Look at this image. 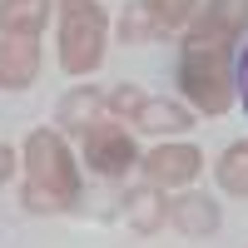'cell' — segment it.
I'll return each instance as SVG.
<instances>
[{
	"label": "cell",
	"mask_w": 248,
	"mask_h": 248,
	"mask_svg": "<svg viewBox=\"0 0 248 248\" xmlns=\"http://www.w3.org/2000/svg\"><path fill=\"white\" fill-rule=\"evenodd\" d=\"M25 189H20V203L30 214H65L79 203V169L65 134L55 129H35L25 139Z\"/></svg>",
	"instance_id": "obj_1"
},
{
	"label": "cell",
	"mask_w": 248,
	"mask_h": 248,
	"mask_svg": "<svg viewBox=\"0 0 248 248\" xmlns=\"http://www.w3.org/2000/svg\"><path fill=\"white\" fill-rule=\"evenodd\" d=\"M233 45L218 35L189 30V40L179 45V90L199 114H223L233 105V70H229Z\"/></svg>",
	"instance_id": "obj_2"
},
{
	"label": "cell",
	"mask_w": 248,
	"mask_h": 248,
	"mask_svg": "<svg viewBox=\"0 0 248 248\" xmlns=\"http://www.w3.org/2000/svg\"><path fill=\"white\" fill-rule=\"evenodd\" d=\"M60 10V70L65 75H94L105 60L109 15L99 0H55Z\"/></svg>",
	"instance_id": "obj_3"
},
{
	"label": "cell",
	"mask_w": 248,
	"mask_h": 248,
	"mask_svg": "<svg viewBox=\"0 0 248 248\" xmlns=\"http://www.w3.org/2000/svg\"><path fill=\"white\" fill-rule=\"evenodd\" d=\"M134 159H139V154H134L129 129H119V124H94V129H85V164H90L94 174L119 179Z\"/></svg>",
	"instance_id": "obj_4"
},
{
	"label": "cell",
	"mask_w": 248,
	"mask_h": 248,
	"mask_svg": "<svg viewBox=\"0 0 248 248\" xmlns=\"http://www.w3.org/2000/svg\"><path fill=\"white\" fill-rule=\"evenodd\" d=\"M144 174H149L154 189H184V184H194L203 174V154L194 144H159L144 159Z\"/></svg>",
	"instance_id": "obj_5"
},
{
	"label": "cell",
	"mask_w": 248,
	"mask_h": 248,
	"mask_svg": "<svg viewBox=\"0 0 248 248\" xmlns=\"http://www.w3.org/2000/svg\"><path fill=\"white\" fill-rule=\"evenodd\" d=\"M40 75L35 35H0V90H30Z\"/></svg>",
	"instance_id": "obj_6"
},
{
	"label": "cell",
	"mask_w": 248,
	"mask_h": 248,
	"mask_svg": "<svg viewBox=\"0 0 248 248\" xmlns=\"http://www.w3.org/2000/svg\"><path fill=\"white\" fill-rule=\"evenodd\" d=\"M169 223L189 238H209V233H218L223 214L209 194H179V199H169Z\"/></svg>",
	"instance_id": "obj_7"
},
{
	"label": "cell",
	"mask_w": 248,
	"mask_h": 248,
	"mask_svg": "<svg viewBox=\"0 0 248 248\" xmlns=\"http://www.w3.org/2000/svg\"><path fill=\"white\" fill-rule=\"evenodd\" d=\"M194 30L218 35V40H229V45H238L243 30H248V0H209V5L199 10Z\"/></svg>",
	"instance_id": "obj_8"
},
{
	"label": "cell",
	"mask_w": 248,
	"mask_h": 248,
	"mask_svg": "<svg viewBox=\"0 0 248 248\" xmlns=\"http://www.w3.org/2000/svg\"><path fill=\"white\" fill-rule=\"evenodd\" d=\"M55 0H0V35H35L50 25Z\"/></svg>",
	"instance_id": "obj_9"
},
{
	"label": "cell",
	"mask_w": 248,
	"mask_h": 248,
	"mask_svg": "<svg viewBox=\"0 0 248 248\" xmlns=\"http://www.w3.org/2000/svg\"><path fill=\"white\" fill-rule=\"evenodd\" d=\"M134 124L149 129V134H184L194 124V114L184 105H174V99H149V94H144L139 109H134Z\"/></svg>",
	"instance_id": "obj_10"
},
{
	"label": "cell",
	"mask_w": 248,
	"mask_h": 248,
	"mask_svg": "<svg viewBox=\"0 0 248 248\" xmlns=\"http://www.w3.org/2000/svg\"><path fill=\"white\" fill-rule=\"evenodd\" d=\"M139 5H144V15H149V25H154V40L184 30L199 15V0H139Z\"/></svg>",
	"instance_id": "obj_11"
},
{
	"label": "cell",
	"mask_w": 248,
	"mask_h": 248,
	"mask_svg": "<svg viewBox=\"0 0 248 248\" xmlns=\"http://www.w3.org/2000/svg\"><path fill=\"white\" fill-rule=\"evenodd\" d=\"M214 174H218V189H223V194H238V199H248V139L229 144V149L218 154Z\"/></svg>",
	"instance_id": "obj_12"
},
{
	"label": "cell",
	"mask_w": 248,
	"mask_h": 248,
	"mask_svg": "<svg viewBox=\"0 0 248 248\" xmlns=\"http://www.w3.org/2000/svg\"><path fill=\"white\" fill-rule=\"evenodd\" d=\"M124 214H129V223L139 233H154L164 218H169V203H159L154 184H144V189H129V199H124Z\"/></svg>",
	"instance_id": "obj_13"
},
{
	"label": "cell",
	"mask_w": 248,
	"mask_h": 248,
	"mask_svg": "<svg viewBox=\"0 0 248 248\" xmlns=\"http://www.w3.org/2000/svg\"><path fill=\"white\" fill-rule=\"evenodd\" d=\"M99 105H105V99H99L90 85H79L75 94H65V105H60V124H65V129H90V119L99 114Z\"/></svg>",
	"instance_id": "obj_14"
},
{
	"label": "cell",
	"mask_w": 248,
	"mask_h": 248,
	"mask_svg": "<svg viewBox=\"0 0 248 248\" xmlns=\"http://www.w3.org/2000/svg\"><path fill=\"white\" fill-rule=\"evenodd\" d=\"M139 99H144V90H134V85H119L105 105L114 109V114H124V119H134V109H139Z\"/></svg>",
	"instance_id": "obj_15"
},
{
	"label": "cell",
	"mask_w": 248,
	"mask_h": 248,
	"mask_svg": "<svg viewBox=\"0 0 248 248\" xmlns=\"http://www.w3.org/2000/svg\"><path fill=\"white\" fill-rule=\"evenodd\" d=\"M15 164H20V159H15V149H10V144H0V184L15 174Z\"/></svg>",
	"instance_id": "obj_16"
},
{
	"label": "cell",
	"mask_w": 248,
	"mask_h": 248,
	"mask_svg": "<svg viewBox=\"0 0 248 248\" xmlns=\"http://www.w3.org/2000/svg\"><path fill=\"white\" fill-rule=\"evenodd\" d=\"M238 94H243V109H248V50L238 60Z\"/></svg>",
	"instance_id": "obj_17"
}]
</instances>
